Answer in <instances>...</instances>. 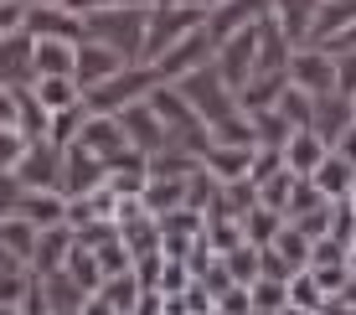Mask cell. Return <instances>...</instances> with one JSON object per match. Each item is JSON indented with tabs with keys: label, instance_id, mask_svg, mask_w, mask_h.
Returning a JSON list of instances; mask_svg holds the SVG:
<instances>
[{
	"label": "cell",
	"instance_id": "5b68a950",
	"mask_svg": "<svg viewBox=\"0 0 356 315\" xmlns=\"http://www.w3.org/2000/svg\"><path fill=\"white\" fill-rule=\"evenodd\" d=\"M114 119H119V129H124V145H129V150H140V155H155V150H165V145H170V135H165L161 114L150 108V99L124 104Z\"/></svg>",
	"mask_w": 356,
	"mask_h": 315
},
{
	"label": "cell",
	"instance_id": "9a60e30c",
	"mask_svg": "<svg viewBox=\"0 0 356 315\" xmlns=\"http://www.w3.org/2000/svg\"><path fill=\"white\" fill-rule=\"evenodd\" d=\"M0 248L10 253V259H31L36 253V227L26 223V217H0Z\"/></svg>",
	"mask_w": 356,
	"mask_h": 315
},
{
	"label": "cell",
	"instance_id": "e0dca14e",
	"mask_svg": "<svg viewBox=\"0 0 356 315\" xmlns=\"http://www.w3.org/2000/svg\"><path fill=\"white\" fill-rule=\"evenodd\" d=\"M336 93L356 99V52H336Z\"/></svg>",
	"mask_w": 356,
	"mask_h": 315
},
{
	"label": "cell",
	"instance_id": "ffe728a7",
	"mask_svg": "<svg viewBox=\"0 0 356 315\" xmlns=\"http://www.w3.org/2000/svg\"><path fill=\"white\" fill-rule=\"evenodd\" d=\"M0 315H16V310H0Z\"/></svg>",
	"mask_w": 356,
	"mask_h": 315
},
{
	"label": "cell",
	"instance_id": "7c38bea8",
	"mask_svg": "<svg viewBox=\"0 0 356 315\" xmlns=\"http://www.w3.org/2000/svg\"><path fill=\"white\" fill-rule=\"evenodd\" d=\"M16 217H26L31 227H57L67 217V202H63V191H21Z\"/></svg>",
	"mask_w": 356,
	"mask_h": 315
},
{
	"label": "cell",
	"instance_id": "44dd1931",
	"mask_svg": "<svg viewBox=\"0 0 356 315\" xmlns=\"http://www.w3.org/2000/svg\"><path fill=\"white\" fill-rule=\"evenodd\" d=\"M351 114H356V99H351Z\"/></svg>",
	"mask_w": 356,
	"mask_h": 315
},
{
	"label": "cell",
	"instance_id": "52a82bcc",
	"mask_svg": "<svg viewBox=\"0 0 356 315\" xmlns=\"http://www.w3.org/2000/svg\"><path fill=\"white\" fill-rule=\"evenodd\" d=\"M114 72H124V57H119L114 47L88 42V36H83V42H78V57H72V83L88 93V88H98V83H108Z\"/></svg>",
	"mask_w": 356,
	"mask_h": 315
},
{
	"label": "cell",
	"instance_id": "ac0fdd59",
	"mask_svg": "<svg viewBox=\"0 0 356 315\" xmlns=\"http://www.w3.org/2000/svg\"><path fill=\"white\" fill-rule=\"evenodd\" d=\"M170 6H191V10H217L222 0H170Z\"/></svg>",
	"mask_w": 356,
	"mask_h": 315
},
{
	"label": "cell",
	"instance_id": "3957f363",
	"mask_svg": "<svg viewBox=\"0 0 356 315\" xmlns=\"http://www.w3.org/2000/svg\"><path fill=\"white\" fill-rule=\"evenodd\" d=\"M212 57H217V36L207 31V26H196V31H186L176 47H165L161 57H155V72H161V83L165 78H191V72H202V67H212Z\"/></svg>",
	"mask_w": 356,
	"mask_h": 315
},
{
	"label": "cell",
	"instance_id": "9c48e42d",
	"mask_svg": "<svg viewBox=\"0 0 356 315\" xmlns=\"http://www.w3.org/2000/svg\"><path fill=\"white\" fill-rule=\"evenodd\" d=\"M72 57H78V42H63V36H36L31 72H36V78H72Z\"/></svg>",
	"mask_w": 356,
	"mask_h": 315
},
{
	"label": "cell",
	"instance_id": "277c9868",
	"mask_svg": "<svg viewBox=\"0 0 356 315\" xmlns=\"http://www.w3.org/2000/svg\"><path fill=\"white\" fill-rule=\"evenodd\" d=\"M284 72H289V88L310 93V99L336 93V57H330L325 47H294Z\"/></svg>",
	"mask_w": 356,
	"mask_h": 315
},
{
	"label": "cell",
	"instance_id": "8fae6325",
	"mask_svg": "<svg viewBox=\"0 0 356 315\" xmlns=\"http://www.w3.org/2000/svg\"><path fill=\"white\" fill-rule=\"evenodd\" d=\"M104 161H98L93 150H83V145H72L67 150V161H63V181H67V191L72 197H88L93 186H104Z\"/></svg>",
	"mask_w": 356,
	"mask_h": 315
},
{
	"label": "cell",
	"instance_id": "30bf717a",
	"mask_svg": "<svg viewBox=\"0 0 356 315\" xmlns=\"http://www.w3.org/2000/svg\"><path fill=\"white\" fill-rule=\"evenodd\" d=\"M279 150H284V171L289 176H315V165L325 161V140L321 135H310V129H294V135L279 145Z\"/></svg>",
	"mask_w": 356,
	"mask_h": 315
},
{
	"label": "cell",
	"instance_id": "8992f818",
	"mask_svg": "<svg viewBox=\"0 0 356 315\" xmlns=\"http://www.w3.org/2000/svg\"><path fill=\"white\" fill-rule=\"evenodd\" d=\"M21 181V191H57L63 186V161H57V145L31 140V150L21 155V165L10 171Z\"/></svg>",
	"mask_w": 356,
	"mask_h": 315
},
{
	"label": "cell",
	"instance_id": "4fadbf2b",
	"mask_svg": "<svg viewBox=\"0 0 356 315\" xmlns=\"http://www.w3.org/2000/svg\"><path fill=\"white\" fill-rule=\"evenodd\" d=\"M351 176H356V165H351V161H341V155L330 150L325 161L315 165V176H310V181H315V191H321L325 202H341V197L351 191Z\"/></svg>",
	"mask_w": 356,
	"mask_h": 315
},
{
	"label": "cell",
	"instance_id": "2e32d148",
	"mask_svg": "<svg viewBox=\"0 0 356 315\" xmlns=\"http://www.w3.org/2000/svg\"><path fill=\"white\" fill-rule=\"evenodd\" d=\"M26 150H31V140L21 135L16 124H0V171H16Z\"/></svg>",
	"mask_w": 356,
	"mask_h": 315
},
{
	"label": "cell",
	"instance_id": "ba28073f",
	"mask_svg": "<svg viewBox=\"0 0 356 315\" xmlns=\"http://www.w3.org/2000/svg\"><path fill=\"white\" fill-rule=\"evenodd\" d=\"M31 52H36V36L26 26L0 36V83H6V88H21L26 78H36L31 72Z\"/></svg>",
	"mask_w": 356,
	"mask_h": 315
},
{
	"label": "cell",
	"instance_id": "6da1fadb",
	"mask_svg": "<svg viewBox=\"0 0 356 315\" xmlns=\"http://www.w3.org/2000/svg\"><path fill=\"white\" fill-rule=\"evenodd\" d=\"M145 16H150L145 6L93 10V16H83V31H88V42H104V47H114L124 63H134L140 47H145Z\"/></svg>",
	"mask_w": 356,
	"mask_h": 315
},
{
	"label": "cell",
	"instance_id": "5bb4252c",
	"mask_svg": "<svg viewBox=\"0 0 356 315\" xmlns=\"http://www.w3.org/2000/svg\"><path fill=\"white\" fill-rule=\"evenodd\" d=\"M31 93H36V104L47 108V114H63V108H78V83L72 78H31Z\"/></svg>",
	"mask_w": 356,
	"mask_h": 315
},
{
	"label": "cell",
	"instance_id": "d6986e66",
	"mask_svg": "<svg viewBox=\"0 0 356 315\" xmlns=\"http://www.w3.org/2000/svg\"><path fill=\"white\" fill-rule=\"evenodd\" d=\"M21 6H63V0H21Z\"/></svg>",
	"mask_w": 356,
	"mask_h": 315
},
{
	"label": "cell",
	"instance_id": "7a4b0ae2",
	"mask_svg": "<svg viewBox=\"0 0 356 315\" xmlns=\"http://www.w3.org/2000/svg\"><path fill=\"white\" fill-rule=\"evenodd\" d=\"M196 26H207V10H191V6H155L150 16H145V47H140V57L145 63H155V57L165 52V47H176L186 31Z\"/></svg>",
	"mask_w": 356,
	"mask_h": 315
}]
</instances>
